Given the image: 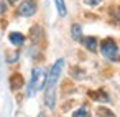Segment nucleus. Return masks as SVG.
I'll return each mask as SVG.
<instances>
[{
    "label": "nucleus",
    "instance_id": "nucleus-1",
    "mask_svg": "<svg viewBox=\"0 0 120 117\" xmlns=\"http://www.w3.org/2000/svg\"><path fill=\"white\" fill-rule=\"evenodd\" d=\"M64 68V59H58L51 71L46 74V82H45V102L49 109L54 107L56 104V84H58V79L61 76V71Z\"/></svg>",
    "mask_w": 120,
    "mask_h": 117
},
{
    "label": "nucleus",
    "instance_id": "nucleus-2",
    "mask_svg": "<svg viewBox=\"0 0 120 117\" xmlns=\"http://www.w3.org/2000/svg\"><path fill=\"white\" fill-rule=\"evenodd\" d=\"M45 82H46V73L41 68H35L31 71V79H30L26 94L28 96H35L38 91H41L45 87Z\"/></svg>",
    "mask_w": 120,
    "mask_h": 117
},
{
    "label": "nucleus",
    "instance_id": "nucleus-3",
    "mask_svg": "<svg viewBox=\"0 0 120 117\" xmlns=\"http://www.w3.org/2000/svg\"><path fill=\"white\" fill-rule=\"evenodd\" d=\"M100 51L104 55V58L110 59V61H118L120 56H118V48L115 45V41L112 38H105L102 43H100Z\"/></svg>",
    "mask_w": 120,
    "mask_h": 117
},
{
    "label": "nucleus",
    "instance_id": "nucleus-4",
    "mask_svg": "<svg viewBox=\"0 0 120 117\" xmlns=\"http://www.w3.org/2000/svg\"><path fill=\"white\" fill-rule=\"evenodd\" d=\"M17 12L22 17H31V15L36 13V2H35V0H25V2L20 4Z\"/></svg>",
    "mask_w": 120,
    "mask_h": 117
},
{
    "label": "nucleus",
    "instance_id": "nucleus-5",
    "mask_svg": "<svg viewBox=\"0 0 120 117\" xmlns=\"http://www.w3.org/2000/svg\"><path fill=\"white\" fill-rule=\"evenodd\" d=\"M8 40H10L12 45H15V46H22L23 41H25V36H23L22 33H18V31H13V33H10Z\"/></svg>",
    "mask_w": 120,
    "mask_h": 117
},
{
    "label": "nucleus",
    "instance_id": "nucleus-6",
    "mask_svg": "<svg viewBox=\"0 0 120 117\" xmlns=\"http://www.w3.org/2000/svg\"><path fill=\"white\" fill-rule=\"evenodd\" d=\"M82 43H84V46H86L89 51H92V53H95V51H97V40H95V38L87 36V38H84V40H82Z\"/></svg>",
    "mask_w": 120,
    "mask_h": 117
},
{
    "label": "nucleus",
    "instance_id": "nucleus-7",
    "mask_svg": "<svg viewBox=\"0 0 120 117\" xmlns=\"http://www.w3.org/2000/svg\"><path fill=\"white\" fill-rule=\"evenodd\" d=\"M10 86H12V89H18V87H22L23 86V78H22V74H13L12 78H10Z\"/></svg>",
    "mask_w": 120,
    "mask_h": 117
},
{
    "label": "nucleus",
    "instance_id": "nucleus-8",
    "mask_svg": "<svg viewBox=\"0 0 120 117\" xmlns=\"http://www.w3.org/2000/svg\"><path fill=\"white\" fill-rule=\"evenodd\" d=\"M90 97H94V101H104V102H107V101H109V96H107L104 91H95V92H90Z\"/></svg>",
    "mask_w": 120,
    "mask_h": 117
},
{
    "label": "nucleus",
    "instance_id": "nucleus-9",
    "mask_svg": "<svg viewBox=\"0 0 120 117\" xmlns=\"http://www.w3.org/2000/svg\"><path fill=\"white\" fill-rule=\"evenodd\" d=\"M71 35H72V38L74 40H81V36H82V28H81V25H72V28H71Z\"/></svg>",
    "mask_w": 120,
    "mask_h": 117
},
{
    "label": "nucleus",
    "instance_id": "nucleus-10",
    "mask_svg": "<svg viewBox=\"0 0 120 117\" xmlns=\"http://www.w3.org/2000/svg\"><path fill=\"white\" fill-rule=\"evenodd\" d=\"M54 4H56L58 13L61 17H66V4H64V0H54Z\"/></svg>",
    "mask_w": 120,
    "mask_h": 117
},
{
    "label": "nucleus",
    "instance_id": "nucleus-11",
    "mask_svg": "<svg viewBox=\"0 0 120 117\" xmlns=\"http://www.w3.org/2000/svg\"><path fill=\"white\" fill-rule=\"evenodd\" d=\"M97 117H115V115L112 114V110L100 107V109H97Z\"/></svg>",
    "mask_w": 120,
    "mask_h": 117
},
{
    "label": "nucleus",
    "instance_id": "nucleus-12",
    "mask_svg": "<svg viewBox=\"0 0 120 117\" xmlns=\"http://www.w3.org/2000/svg\"><path fill=\"white\" fill-rule=\"evenodd\" d=\"M72 117H89V114H87V109H84V107L77 109V110L72 114Z\"/></svg>",
    "mask_w": 120,
    "mask_h": 117
},
{
    "label": "nucleus",
    "instance_id": "nucleus-13",
    "mask_svg": "<svg viewBox=\"0 0 120 117\" xmlns=\"http://www.w3.org/2000/svg\"><path fill=\"white\" fill-rule=\"evenodd\" d=\"M84 2L87 4V5H90V7H95V5H99L102 0H84Z\"/></svg>",
    "mask_w": 120,
    "mask_h": 117
},
{
    "label": "nucleus",
    "instance_id": "nucleus-14",
    "mask_svg": "<svg viewBox=\"0 0 120 117\" xmlns=\"http://www.w3.org/2000/svg\"><path fill=\"white\" fill-rule=\"evenodd\" d=\"M0 12H5V5L4 4H0Z\"/></svg>",
    "mask_w": 120,
    "mask_h": 117
},
{
    "label": "nucleus",
    "instance_id": "nucleus-15",
    "mask_svg": "<svg viewBox=\"0 0 120 117\" xmlns=\"http://www.w3.org/2000/svg\"><path fill=\"white\" fill-rule=\"evenodd\" d=\"M8 2H10V4H17V2H18V0H8Z\"/></svg>",
    "mask_w": 120,
    "mask_h": 117
}]
</instances>
